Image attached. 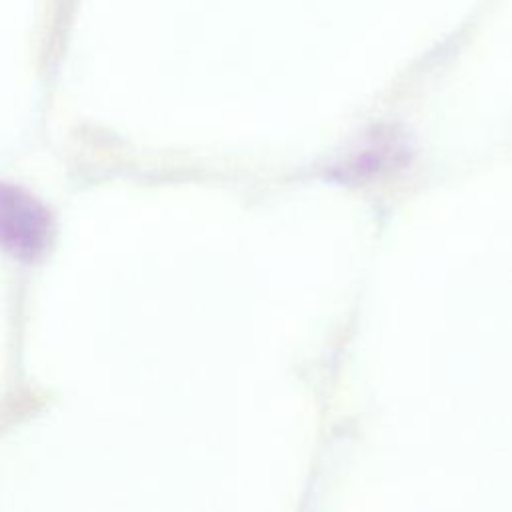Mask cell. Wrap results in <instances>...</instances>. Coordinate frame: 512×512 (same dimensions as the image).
<instances>
[{
  "label": "cell",
  "mask_w": 512,
  "mask_h": 512,
  "mask_svg": "<svg viewBox=\"0 0 512 512\" xmlns=\"http://www.w3.org/2000/svg\"><path fill=\"white\" fill-rule=\"evenodd\" d=\"M50 214L26 190L0 184V246L20 258L38 256L50 240Z\"/></svg>",
  "instance_id": "6da1fadb"
}]
</instances>
